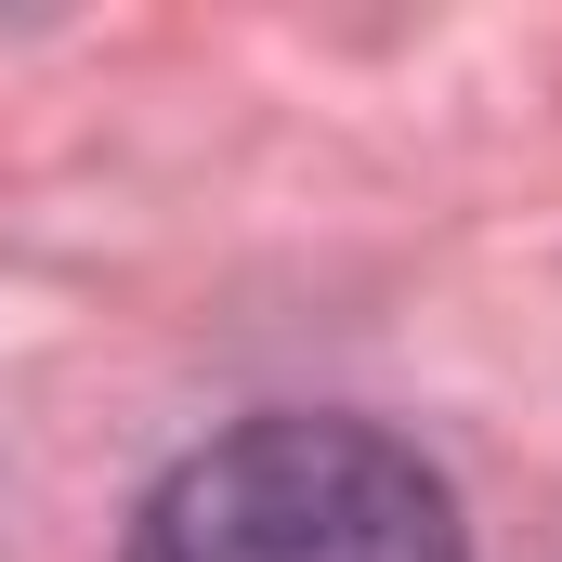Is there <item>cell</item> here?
<instances>
[{
  "instance_id": "6da1fadb",
  "label": "cell",
  "mask_w": 562,
  "mask_h": 562,
  "mask_svg": "<svg viewBox=\"0 0 562 562\" xmlns=\"http://www.w3.org/2000/svg\"><path fill=\"white\" fill-rule=\"evenodd\" d=\"M132 562H471V537L419 445L367 419H249L144 497Z\"/></svg>"
}]
</instances>
